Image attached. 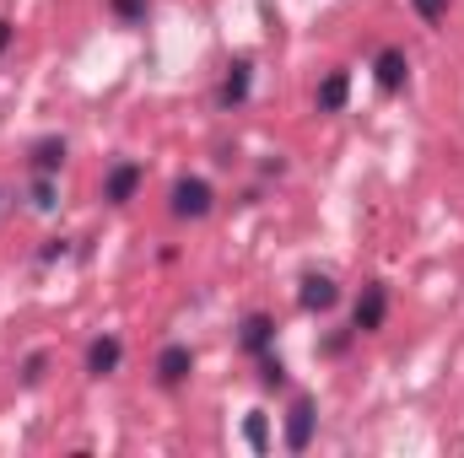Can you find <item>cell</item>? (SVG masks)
<instances>
[{
    "instance_id": "cell-5",
    "label": "cell",
    "mask_w": 464,
    "mask_h": 458,
    "mask_svg": "<svg viewBox=\"0 0 464 458\" xmlns=\"http://www.w3.org/2000/svg\"><path fill=\"white\" fill-rule=\"evenodd\" d=\"M135 189H140V167L135 162H119L114 173H109V184H103V200L109 205H124V200H135Z\"/></svg>"
},
{
    "instance_id": "cell-4",
    "label": "cell",
    "mask_w": 464,
    "mask_h": 458,
    "mask_svg": "<svg viewBox=\"0 0 464 458\" xmlns=\"http://www.w3.org/2000/svg\"><path fill=\"white\" fill-rule=\"evenodd\" d=\"M308 443H314V399H297L292 415H286V448L303 453Z\"/></svg>"
},
{
    "instance_id": "cell-14",
    "label": "cell",
    "mask_w": 464,
    "mask_h": 458,
    "mask_svg": "<svg viewBox=\"0 0 464 458\" xmlns=\"http://www.w3.org/2000/svg\"><path fill=\"white\" fill-rule=\"evenodd\" d=\"M119 22H146V0H109Z\"/></svg>"
},
{
    "instance_id": "cell-10",
    "label": "cell",
    "mask_w": 464,
    "mask_h": 458,
    "mask_svg": "<svg viewBox=\"0 0 464 458\" xmlns=\"http://www.w3.org/2000/svg\"><path fill=\"white\" fill-rule=\"evenodd\" d=\"M60 162H65V140H38V146H33V167H38V173H54Z\"/></svg>"
},
{
    "instance_id": "cell-1",
    "label": "cell",
    "mask_w": 464,
    "mask_h": 458,
    "mask_svg": "<svg viewBox=\"0 0 464 458\" xmlns=\"http://www.w3.org/2000/svg\"><path fill=\"white\" fill-rule=\"evenodd\" d=\"M173 216H179V222L211 216V184H206V178H179V184H173Z\"/></svg>"
},
{
    "instance_id": "cell-3",
    "label": "cell",
    "mask_w": 464,
    "mask_h": 458,
    "mask_svg": "<svg viewBox=\"0 0 464 458\" xmlns=\"http://www.w3.org/2000/svg\"><path fill=\"white\" fill-rule=\"evenodd\" d=\"M189 372H195V350H189V345H168V350L157 356V383H162V388H179Z\"/></svg>"
},
{
    "instance_id": "cell-6",
    "label": "cell",
    "mask_w": 464,
    "mask_h": 458,
    "mask_svg": "<svg viewBox=\"0 0 464 458\" xmlns=\"http://www.w3.org/2000/svg\"><path fill=\"white\" fill-rule=\"evenodd\" d=\"M335 297H341V291H335V281H330V275H308V281H303V291H297V302H303L308 313L335 308Z\"/></svg>"
},
{
    "instance_id": "cell-13",
    "label": "cell",
    "mask_w": 464,
    "mask_h": 458,
    "mask_svg": "<svg viewBox=\"0 0 464 458\" xmlns=\"http://www.w3.org/2000/svg\"><path fill=\"white\" fill-rule=\"evenodd\" d=\"M243 437H248V443H254V448L265 453V448H270V432H265V415H248V421H243Z\"/></svg>"
},
{
    "instance_id": "cell-12",
    "label": "cell",
    "mask_w": 464,
    "mask_h": 458,
    "mask_svg": "<svg viewBox=\"0 0 464 458\" xmlns=\"http://www.w3.org/2000/svg\"><path fill=\"white\" fill-rule=\"evenodd\" d=\"M248 98V65H232V76L222 81V103H243Z\"/></svg>"
},
{
    "instance_id": "cell-16",
    "label": "cell",
    "mask_w": 464,
    "mask_h": 458,
    "mask_svg": "<svg viewBox=\"0 0 464 458\" xmlns=\"http://www.w3.org/2000/svg\"><path fill=\"white\" fill-rule=\"evenodd\" d=\"M259 377H265L270 388H281V383H286V367H281L276 356H265V361H259Z\"/></svg>"
},
{
    "instance_id": "cell-7",
    "label": "cell",
    "mask_w": 464,
    "mask_h": 458,
    "mask_svg": "<svg viewBox=\"0 0 464 458\" xmlns=\"http://www.w3.org/2000/svg\"><path fill=\"white\" fill-rule=\"evenodd\" d=\"M119 356H124V345H119L114 335L92 340V350H87V372H92V377H109V372L119 367Z\"/></svg>"
},
{
    "instance_id": "cell-9",
    "label": "cell",
    "mask_w": 464,
    "mask_h": 458,
    "mask_svg": "<svg viewBox=\"0 0 464 458\" xmlns=\"http://www.w3.org/2000/svg\"><path fill=\"white\" fill-rule=\"evenodd\" d=\"M346 71H330V76H324V81H319V109H324V114H341V109H346Z\"/></svg>"
},
{
    "instance_id": "cell-15",
    "label": "cell",
    "mask_w": 464,
    "mask_h": 458,
    "mask_svg": "<svg viewBox=\"0 0 464 458\" xmlns=\"http://www.w3.org/2000/svg\"><path fill=\"white\" fill-rule=\"evenodd\" d=\"M411 5H416L421 22H443V16H449V0H411Z\"/></svg>"
},
{
    "instance_id": "cell-2",
    "label": "cell",
    "mask_w": 464,
    "mask_h": 458,
    "mask_svg": "<svg viewBox=\"0 0 464 458\" xmlns=\"http://www.w3.org/2000/svg\"><path fill=\"white\" fill-rule=\"evenodd\" d=\"M383 313H389V291H383V281L362 286V297H356V329H362V335L383 329Z\"/></svg>"
},
{
    "instance_id": "cell-11",
    "label": "cell",
    "mask_w": 464,
    "mask_h": 458,
    "mask_svg": "<svg viewBox=\"0 0 464 458\" xmlns=\"http://www.w3.org/2000/svg\"><path fill=\"white\" fill-rule=\"evenodd\" d=\"M270 329H276V324H270L265 313H254V319L243 324V345H248V350H265V345H270Z\"/></svg>"
},
{
    "instance_id": "cell-17",
    "label": "cell",
    "mask_w": 464,
    "mask_h": 458,
    "mask_svg": "<svg viewBox=\"0 0 464 458\" xmlns=\"http://www.w3.org/2000/svg\"><path fill=\"white\" fill-rule=\"evenodd\" d=\"M33 205H38V211H49V205H54V184H49V173L38 178V189H33Z\"/></svg>"
},
{
    "instance_id": "cell-8",
    "label": "cell",
    "mask_w": 464,
    "mask_h": 458,
    "mask_svg": "<svg viewBox=\"0 0 464 458\" xmlns=\"http://www.w3.org/2000/svg\"><path fill=\"white\" fill-rule=\"evenodd\" d=\"M405 71H411V65H405L400 49H383V54H378V87H383V92H400V87H405Z\"/></svg>"
},
{
    "instance_id": "cell-18",
    "label": "cell",
    "mask_w": 464,
    "mask_h": 458,
    "mask_svg": "<svg viewBox=\"0 0 464 458\" xmlns=\"http://www.w3.org/2000/svg\"><path fill=\"white\" fill-rule=\"evenodd\" d=\"M11 49V22H0V54Z\"/></svg>"
}]
</instances>
